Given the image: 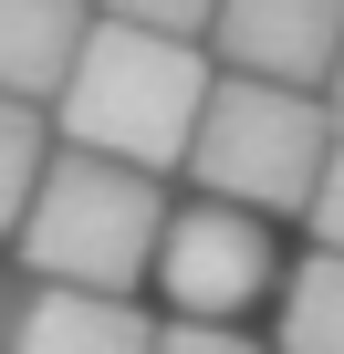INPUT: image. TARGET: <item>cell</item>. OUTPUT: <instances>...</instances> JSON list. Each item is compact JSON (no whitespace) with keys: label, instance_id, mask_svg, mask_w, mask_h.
Listing matches in <instances>:
<instances>
[{"label":"cell","instance_id":"cell-1","mask_svg":"<svg viewBox=\"0 0 344 354\" xmlns=\"http://www.w3.org/2000/svg\"><path fill=\"white\" fill-rule=\"evenodd\" d=\"M209 73H219L209 42L94 11L84 42H73V63H63V84H53V104H42L53 115V146H94V156H125V167L167 177L188 156V125L209 104Z\"/></svg>","mask_w":344,"mask_h":354},{"label":"cell","instance_id":"cell-2","mask_svg":"<svg viewBox=\"0 0 344 354\" xmlns=\"http://www.w3.org/2000/svg\"><path fill=\"white\" fill-rule=\"evenodd\" d=\"M156 230H167V188L94 146H53L11 219L32 281H84V292H136L156 261Z\"/></svg>","mask_w":344,"mask_h":354},{"label":"cell","instance_id":"cell-3","mask_svg":"<svg viewBox=\"0 0 344 354\" xmlns=\"http://www.w3.org/2000/svg\"><path fill=\"white\" fill-rule=\"evenodd\" d=\"M334 146V104L302 94V84H261V73H209V104L188 125V177L199 198H230V209H302L313 198V167Z\"/></svg>","mask_w":344,"mask_h":354},{"label":"cell","instance_id":"cell-4","mask_svg":"<svg viewBox=\"0 0 344 354\" xmlns=\"http://www.w3.org/2000/svg\"><path fill=\"white\" fill-rule=\"evenodd\" d=\"M271 219L261 209H230V198H188V209H167L156 230V261L146 281L167 292V313H188V323H240L261 292H271Z\"/></svg>","mask_w":344,"mask_h":354},{"label":"cell","instance_id":"cell-5","mask_svg":"<svg viewBox=\"0 0 344 354\" xmlns=\"http://www.w3.org/2000/svg\"><path fill=\"white\" fill-rule=\"evenodd\" d=\"M199 42H209L219 73H261V84L323 94L334 42H344V0H219Z\"/></svg>","mask_w":344,"mask_h":354},{"label":"cell","instance_id":"cell-6","mask_svg":"<svg viewBox=\"0 0 344 354\" xmlns=\"http://www.w3.org/2000/svg\"><path fill=\"white\" fill-rule=\"evenodd\" d=\"M156 323L136 292H84V281H32L0 313V354H146Z\"/></svg>","mask_w":344,"mask_h":354},{"label":"cell","instance_id":"cell-7","mask_svg":"<svg viewBox=\"0 0 344 354\" xmlns=\"http://www.w3.org/2000/svg\"><path fill=\"white\" fill-rule=\"evenodd\" d=\"M84 21H94V0H0V94L53 104V84H63Z\"/></svg>","mask_w":344,"mask_h":354},{"label":"cell","instance_id":"cell-8","mask_svg":"<svg viewBox=\"0 0 344 354\" xmlns=\"http://www.w3.org/2000/svg\"><path fill=\"white\" fill-rule=\"evenodd\" d=\"M282 354H344V250L292 261V292H282Z\"/></svg>","mask_w":344,"mask_h":354},{"label":"cell","instance_id":"cell-9","mask_svg":"<svg viewBox=\"0 0 344 354\" xmlns=\"http://www.w3.org/2000/svg\"><path fill=\"white\" fill-rule=\"evenodd\" d=\"M42 156H53V115L21 104V94H0V240H11V219H21V198H32Z\"/></svg>","mask_w":344,"mask_h":354},{"label":"cell","instance_id":"cell-10","mask_svg":"<svg viewBox=\"0 0 344 354\" xmlns=\"http://www.w3.org/2000/svg\"><path fill=\"white\" fill-rule=\"evenodd\" d=\"M302 219H313V250H344V115H334V146H323V167H313Z\"/></svg>","mask_w":344,"mask_h":354},{"label":"cell","instance_id":"cell-11","mask_svg":"<svg viewBox=\"0 0 344 354\" xmlns=\"http://www.w3.org/2000/svg\"><path fill=\"white\" fill-rule=\"evenodd\" d=\"M146 354H261V344H251L240 323H188V313H178V323H156Z\"/></svg>","mask_w":344,"mask_h":354},{"label":"cell","instance_id":"cell-12","mask_svg":"<svg viewBox=\"0 0 344 354\" xmlns=\"http://www.w3.org/2000/svg\"><path fill=\"white\" fill-rule=\"evenodd\" d=\"M94 11H115V21H146V32H209V11H219V0H94Z\"/></svg>","mask_w":344,"mask_h":354},{"label":"cell","instance_id":"cell-13","mask_svg":"<svg viewBox=\"0 0 344 354\" xmlns=\"http://www.w3.org/2000/svg\"><path fill=\"white\" fill-rule=\"evenodd\" d=\"M323 104L344 115V42H334V73H323Z\"/></svg>","mask_w":344,"mask_h":354}]
</instances>
